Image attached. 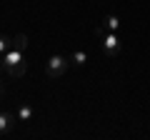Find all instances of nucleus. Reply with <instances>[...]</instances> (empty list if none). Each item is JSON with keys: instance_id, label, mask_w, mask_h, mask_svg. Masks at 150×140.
Masks as SVG:
<instances>
[{"instance_id": "0eeeda50", "label": "nucleus", "mask_w": 150, "mask_h": 140, "mask_svg": "<svg viewBox=\"0 0 150 140\" xmlns=\"http://www.w3.org/2000/svg\"><path fill=\"white\" fill-rule=\"evenodd\" d=\"M85 63H88V53L85 50H75V53L70 55V65H75V68H83Z\"/></svg>"}, {"instance_id": "423d86ee", "label": "nucleus", "mask_w": 150, "mask_h": 140, "mask_svg": "<svg viewBox=\"0 0 150 140\" xmlns=\"http://www.w3.org/2000/svg\"><path fill=\"white\" fill-rule=\"evenodd\" d=\"M33 115H35V110H33L30 103H25V105H20V108H18V120H20V123H30Z\"/></svg>"}, {"instance_id": "9b49d317", "label": "nucleus", "mask_w": 150, "mask_h": 140, "mask_svg": "<svg viewBox=\"0 0 150 140\" xmlns=\"http://www.w3.org/2000/svg\"><path fill=\"white\" fill-rule=\"evenodd\" d=\"M3 70H5V68H3V63H0V78H3Z\"/></svg>"}, {"instance_id": "f257e3e1", "label": "nucleus", "mask_w": 150, "mask_h": 140, "mask_svg": "<svg viewBox=\"0 0 150 140\" xmlns=\"http://www.w3.org/2000/svg\"><path fill=\"white\" fill-rule=\"evenodd\" d=\"M5 73L8 75H13V78H20V75H25V70H28V63H25V58H23V50H18V48H10L5 55Z\"/></svg>"}, {"instance_id": "f03ea898", "label": "nucleus", "mask_w": 150, "mask_h": 140, "mask_svg": "<svg viewBox=\"0 0 150 140\" xmlns=\"http://www.w3.org/2000/svg\"><path fill=\"white\" fill-rule=\"evenodd\" d=\"M70 68V60L65 58V55H50L48 63H45V73H48V78H60L65 75V70Z\"/></svg>"}, {"instance_id": "1a4fd4ad", "label": "nucleus", "mask_w": 150, "mask_h": 140, "mask_svg": "<svg viewBox=\"0 0 150 140\" xmlns=\"http://www.w3.org/2000/svg\"><path fill=\"white\" fill-rule=\"evenodd\" d=\"M10 48H13V40L5 38V35H0V55H5Z\"/></svg>"}, {"instance_id": "39448f33", "label": "nucleus", "mask_w": 150, "mask_h": 140, "mask_svg": "<svg viewBox=\"0 0 150 140\" xmlns=\"http://www.w3.org/2000/svg\"><path fill=\"white\" fill-rule=\"evenodd\" d=\"M15 118L18 115H10V113H0V135H5L13 130V125H15Z\"/></svg>"}, {"instance_id": "7ed1b4c3", "label": "nucleus", "mask_w": 150, "mask_h": 140, "mask_svg": "<svg viewBox=\"0 0 150 140\" xmlns=\"http://www.w3.org/2000/svg\"><path fill=\"white\" fill-rule=\"evenodd\" d=\"M100 45H103V53L108 58H118L120 50H123V43H120L118 33H103L100 35Z\"/></svg>"}, {"instance_id": "6e6552de", "label": "nucleus", "mask_w": 150, "mask_h": 140, "mask_svg": "<svg viewBox=\"0 0 150 140\" xmlns=\"http://www.w3.org/2000/svg\"><path fill=\"white\" fill-rule=\"evenodd\" d=\"M13 48H18V50H25L28 48V35H15V38H13Z\"/></svg>"}, {"instance_id": "9d476101", "label": "nucleus", "mask_w": 150, "mask_h": 140, "mask_svg": "<svg viewBox=\"0 0 150 140\" xmlns=\"http://www.w3.org/2000/svg\"><path fill=\"white\" fill-rule=\"evenodd\" d=\"M3 98H5V90H3V85H0V103H3Z\"/></svg>"}, {"instance_id": "20e7f679", "label": "nucleus", "mask_w": 150, "mask_h": 140, "mask_svg": "<svg viewBox=\"0 0 150 140\" xmlns=\"http://www.w3.org/2000/svg\"><path fill=\"white\" fill-rule=\"evenodd\" d=\"M120 28H123V23H120L118 15H105L103 18V30L105 33H120Z\"/></svg>"}]
</instances>
